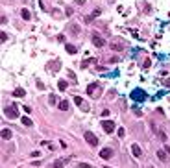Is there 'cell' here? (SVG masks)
Masks as SVG:
<instances>
[{
    "label": "cell",
    "mask_w": 170,
    "mask_h": 168,
    "mask_svg": "<svg viewBox=\"0 0 170 168\" xmlns=\"http://www.w3.org/2000/svg\"><path fill=\"white\" fill-rule=\"evenodd\" d=\"M131 100H135V102H144V100H146V92H144L142 89H133V91H131Z\"/></svg>",
    "instance_id": "6da1fadb"
},
{
    "label": "cell",
    "mask_w": 170,
    "mask_h": 168,
    "mask_svg": "<svg viewBox=\"0 0 170 168\" xmlns=\"http://www.w3.org/2000/svg\"><path fill=\"white\" fill-rule=\"evenodd\" d=\"M4 115H6L8 118H11V120H13V118H17V116H19L17 105H9V107H6V109H4Z\"/></svg>",
    "instance_id": "7a4b0ae2"
},
{
    "label": "cell",
    "mask_w": 170,
    "mask_h": 168,
    "mask_svg": "<svg viewBox=\"0 0 170 168\" xmlns=\"http://www.w3.org/2000/svg\"><path fill=\"white\" fill-rule=\"evenodd\" d=\"M83 137H85V140H87L91 146H96V144H98V137H96L93 131H85V133H83Z\"/></svg>",
    "instance_id": "3957f363"
},
{
    "label": "cell",
    "mask_w": 170,
    "mask_h": 168,
    "mask_svg": "<svg viewBox=\"0 0 170 168\" xmlns=\"http://www.w3.org/2000/svg\"><path fill=\"white\" fill-rule=\"evenodd\" d=\"M102 128H104L105 133H111V131H115V122L113 120H104L102 122Z\"/></svg>",
    "instance_id": "277c9868"
},
{
    "label": "cell",
    "mask_w": 170,
    "mask_h": 168,
    "mask_svg": "<svg viewBox=\"0 0 170 168\" xmlns=\"http://www.w3.org/2000/svg\"><path fill=\"white\" fill-rule=\"evenodd\" d=\"M124 48H126V43H122L120 39L111 41V50H124Z\"/></svg>",
    "instance_id": "5b68a950"
},
{
    "label": "cell",
    "mask_w": 170,
    "mask_h": 168,
    "mask_svg": "<svg viewBox=\"0 0 170 168\" xmlns=\"http://www.w3.org/2000/svg\"><path fill=\"white\" fill-rule=\"evenodd\" d=\"M87 92H89L91 96L98 94V92H100V83H91V85L87 87Z\"/></svg>",
    "instance_id": "8992f818"
},
{
    "label": "cell",
    "mask_w": 170,
    "mask_h": 168,
    "mask_svg": "<svg viewBox=\"0 0 170 168\" xmlns=\"http://www.w3.org/2000/svg\"><path fill=\"white\" fill-rule=\"evenodd\" d=\"M93 43H94V46H98V48H102L104 45H105V41L98 35V33H93Z\"/></svg>",
    "instance_id": "52a82bcc"
},
{
    "label": "cell",
    "mask_w": 170,
    "mask_h": 168,
    "mask_svg": "<svg viewBox=\"0 0 170 168\" xmlns=\"http://www.w3.org/2000/svg\"><path fill=\"white\" fill-rule=\"evenodd\" d=\"M100 157H102V159H111V157H113V150H111V148H104V150L100 152Z\"/></svg>",
    "instance_id": "ba28073f"
},
{
    "label": "cell",
    "mask_w": 170,
    "mask_h": 168,
    "mask_svg": "<svg viewBox=\"0 0 170 168\" xmlns=\"http://www.w3.org/2000/svg\"><path fill=\"white\" fill-rule=\"evenodd\" d=\"M74 102L78 103V105H80L83 111H89V105H87V103H85V102L81 100V96H76V98H74Z\"/></svg>",
    "instance_id": "9c48e42d"
},
{
    "label": "cell",
    "mask_w": 170,
    "mask_h": 168,
    "mask_svg": "<svg viewBox=\"0 0 170 168\" xmlns=\"http://www.w3.org/2000/svg\"><path fill=\"white\" fill-rule=\"evenodd\" d=\"M57 105H59V109H61V111H69V102H67V100H61Z\"/></svg>",
    "instance_id": "30bf717a"
},
{
    "label": "cell",
    "mask_w": 170,
    "mask_h": 168,
    "mask_svg": "<svg viewBox=\"0 0 170 168\" xmlns=\"http://www.w3.org/2000/svg\"><path fill=\"white\" fill-rule=\"evenodd\" d=\"M20 17H22L24 20H30V18H32V15H30L28 9H20Z\"/></svg>",
    "instance_id": "8fae6325"
},
{
    "label": "cell",
    "mask_w": 170,
    "mask_h": 168,
    "mask_svg": "<svg viewBox=\"0 0 170 168\" xmlns=\"http://www.w3.org/2000/svg\"><path fill=\"white\" fill-rule=\"evenodd\" d=\"M131 152H133L135 157H141V148H139V144H133V146H131Z\"/></svg>",
    "instance_id": "7c38bea8"
},
{
    "label": "cell",
    "mask_w": 170,
    "mask_h": 168,
    "mask_svg": "<svg viewBox=\"0 0 170 168\" xmlns=\"http://www.w3.org/2000/svg\"><path fill=\"white\" fill-rule=\"evenodd\" d=\"M2 139H4V140H9V139H11V131H9V129H2Z\"/></svg>",
    "instance_id": "4fadbf2b"
},
{
    "label": "cell",
    "mask_w": 170,
    "mask_h": 168,
    "mask_svg": "<svg viewBox=\"0 0 170 168\" xmlns=\"http://www.w3.org/2000/svg\"><path fill=\"white\" fill-rule=\"evenodd\" d=\"M67 85H69V83H67L65 79H59V83H57V87H59V91H65V89H67Z\"/></svg>",
    "instance_id": "5bb4252c"
},
{
    "label": "cell",
    "mask_w": 170,
    "mask_h": 168,
    "mask_svg": "<svg viewBox=\"0 0 170 168\" xmlns=\"http://www.w3.org/2000/svg\"><path fill=\"white\" fill-rule=\"evenodd\" d=\"M13 94H15V96H19V98H20V96H24V94H26V92H24V89H20V87H17V89H15V91H13Z\"/></svg>",
    "instance_id": "9a60e30c"
},
{
    "label": "cell",
    "mask_w": 170,
    "mask_h": 168,
    "mask_svg": "<svg viewBox=\"0 0 170 168\" xmlns=\"http://www.w3.org/2000/svg\"><path fill=\"white\" fill-rule=\"evenodd\" d=\"M65 48H67V52H69V54H76V52H78V48H76L74 45H67Z\"/></svg>",
    "instance_id": "2e32d148"
},
{
    "label": "cell",
    "mask_w": 170,
    "mask_h": 168,
    "mask_svg": "<svg viewBox=\"0 0 170 168\" xmlns=\"http://www.w3.org/2000/svg\"><path fill=\"white\" fill-rule=\"evenodd\" d=\"M94 61H96L94 57H91V59H85V61L81 63V69H85V67H87V65H91V63H94Z\"/></svg>",
    "instance_id": "e0dca14e"
},
{
    "label": "cell",
    "mask_w": 170,
    "mask_h": 168,
    "mask_svg": "<svg viewBox=\"0 0 170 168\" xmlns=\"http://www.w3.org/2000/svg\"><path fill=\"white\" fill-rule=\"evenodd\" d=\"M22 124H24V126H28V128H32V126H33V122H32L28 116H22Z\"/></svg>",
    "instance_id": "ac0fdd59"
},
{
    "label": "cell",
    "mask_w": 170,
    "mask_h": 168,
    "mask_svg": "<svg viewBox=\"0 0 170 168\" xmlns=\"http://www.w3.org/2000/svg\"><path fill=\"white\" fill-rule=\"evenodd\" d=\"M48 103H50V105H56V103H57V98H56L54 94H50V96H48Z\"/></svg>",
    "instance_id": "d6986e66"
},
{
    "label": "cell",
    "mask_w": 170,
    "mask_h": 168,
    "mask_svg": "<svg viewBox=\"0 0 170 168\" xmlns=\"http://www.w3.org/2000/svg\"><path fill=\"white\" fill-rule=\"evenodd\" d=\"M157 157H159L161 161H166V152H163V150H159V152H157Z\"/></svg>",
    "instance_id": "ffe728a7"
},
{
    "label": "cell",
    "mask_w": 170,
    "mask_h": 168,
    "mask_svg": "<svg viewBox=\"0 0 170 168\" xmlns=\"http://www.w3.org/2000/svg\"><path fill=\"white\" fill-rule=\"evenodd\" d=\"M65 161H67V159H63V161H56V163H54V168H63Z\"/></svg>",
    "instance_id": "44dd1931"
},
{
    "label": "cell",
    "mask_w": 170,
    "mask_h": 168,
    "mask_svg": "<svg viewBox=\"0 0 170 168\" xmlns=\"http://www.w3.org/2000/svg\"><path fill=\"white\" fill-rule=\"evenodd\" d=\"M70 32H72L74 35H78V33H80V28H78L76 24H70Z\"/></svg>",
    "instance_id": "7402d4cb"
},
{
    "label": "cell",
    "mask_w": 170,
    "mask_h": 168,
    "mask_svg": "<svg viewBox=\"0 0 170 168\" xmlns=\"http://www.w3.org/2000/svg\"><path fill=\"white\" fill-rule=\"evenodd\" d=\"M0 39H2V41H8V33L2 32V33H0Z\"/></svg>",
    "instance_id": "603a6c76"
},
{
    "label": "cell",
    "mask_w": 170,
    "mask_h": 168,
    "mask_svg": "<svg viewBox=\"0 0 170 168\" xmlns=\"http://www.w3.org/2000/svg\"><path fill=\"white\" fill-rule=\"evenodd\" d=\"M80 168H91V164H87V163H80Z\"/></svg>",
    "instance_id": "cb8c5ba5"
},
{
    "label": "cell",
    "mask_w": 170,
    "mask_h": 168,
    "mask_svg": "<svg viewBox=\"0 0 170 168\" xmlns=\"http://www.w3.org/2000/svg\"><path fill=\"white\" fill-rule=\"evenodd\" d=\"M150 63H152L150 59H146V61H144V65H142V67H144V69H148V67H150Z\"/></svg>",
    "instance_id": "d4e9b609"
},
{
    "label": "cell",
    "mask_w": 170,
    "mask_h": 168,
    "mask_svg": "<svg viewBox=\"0 0 170 168\" xmlns=\"http://www.w3.org/2000/svg\"><path fill=\"white\" fill-rule=\"evenodd\" d=\"M98 15H100V9H98V8H96V9H94V11H93V15H91V17H98Z\"/></svg>",
    "instance_id": "484cf974"
},
{
    "label": "cell",
    "mask_w": 170,
    "mask_h": 168,
    "mask_svg": "<svg viewBox=\"0 0 170 168\" xmlns=\"http://www.w3.org/2000/svg\"><path fill=\"white\" fill-rule=\"evenodd\" d=\"M159 139H161V140H166V135H165L163 131H159Z\"/></svg>",
    "instance_id": "4316f807"
},
{
    "label": "cell",
    "mask_w": 170,
    "mask_h": 168,
    "mask_svg": "<svg viewBox=\"0 0 170 168\" xmlns=\"http://www.w3.org/2000/svg\"><path fill=\"white\" fill-rule=\"evenodd\" d=\"M65 13H67V17H70V15H72V8H67V11H65Z\"/></svg>",
    "instance_id": "83f0119b"
},
{
    "label": "cell",
    "mask_w": 170,
    "mask_h": 168,
    "mask_svg": "<svg viewBox=\"0 0 170 168\" xmlns=\"http://www.w3.org/2000/svg\"><path fill=\"white\" fill-rule=\"evenodd\" d=\"M76 4H85V0H76Z\"/></svg>",
    "instance_id": "f1b7e54d"
}]
</instances>
